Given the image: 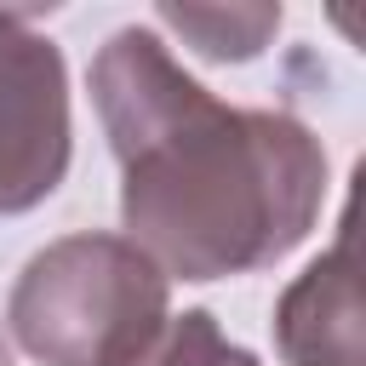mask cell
Here are the masks:
<instances>
[{
	"label": "cell",
	"mask_w": 366,
	"mask_h": 366,
	"mask_svg": "<svg viewBox=\"0 0 366 366\" xmlns=\"http://www.w3.org/2000/svg\"><path fill=\"white\" fill-rule=\"evenodd\" d=\"M0 366H11V343H6V332H0Z\"/></svg>",
	"instance_id": "52a82bcc"
},
{
	"label": "cell",
	"mask_w": 366,
	"mask_h": 366,
	"mask_svg": "<svg viewBox=\"0 0 366 366\" xmlns=\"http://www.w3.org/2000/svg\"><path fill=\"white\" fill-rule=\"evenodd\" d=\"M274 349L286 366H366L360 360V292L349 223L274 303Z\"/></svg>",
	"instance_id": "277c9868"
},
{
	"label": "cell",
	"mask_w": 366,
	"mask_h": 366,
	"mask_svg": "<svg viewBox=\"0 0 366 366\" xmlns=\"http://www.w3.org/2000/svg\"><path fill=\"white\" fill-rule=\"evenodd\" d=\"M69 172V69L63 51L0 11V212L40 206Z\"/></svg>",
	"instance_id": "3957f363"
},
{
	"label": "cell",
	"mask_w": 366,
	"mask_h": 366,
	"mask_svg": "<svg viewBox=\"0 0 366 366\" xmlns=\"http://www.w3.org/2000/svg\"><path fill=\"white\" fill-rule=\"evenodd\" d=\"M160 23L177 29L200 57L212 63H246L257 57L274 29H280V6L263 0H229V6H194V0H160Z\"/></svg>",
	"instance_id": "5b68a950"
},
{
	"label": "cell",
	"mask_w": 366,
	"mask_h": 366,
	"mask_svg": "<svg viewBox=\"0 0 366 366\" xmlns=\"http://www.w3.org/2000/svg\"><path fill=\"white\" fill-rule=\"evenodd\" d=\"M86 80L120 160L126 240L166 280L269 269L315 229L326 149L286 109L212 97L154 29L109 34Z\"/></svg>",
	"instance_id": "6da1fadb"
},
{
	"label": "cell",
	"mask_w": 366,
	"mask_h": 366,
	"mask_svg": "<svg viewBox=\"0 0 366 366\" xmlns=\"http://www.w3.org/2000/svg\"><path fill=\"white\" fill-rule=\"evenodd\" d=\"M166 315V274L126 234H63L40 246L6 303L11 337L40 366H120Z\"/></svg>",
	"instance_id": "7a4b0ae2"
},
{
	"label": "cell",
	"mask_w": 366,
	"mask_h": 366,
	"mask_svg": "<svg viewBox=\"0 0 366 366\" xmlns=\"http://www.w3.org/2000/svg\"><path fill=\"white\" fill-rule=\"evenodd\" d=\"M120 366H257V355L229 343L206 309H183V315H166L149 332V343L132 349Z\"/></svg>",
	"instance_id": "8992f818"
}]
</instances>
